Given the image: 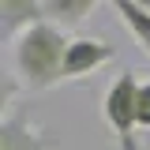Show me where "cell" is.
Segmentation results:
<instances>
[{"label": "cell", "instance_id": "6da1fadb", "mask_svg": "<svg viewBox=\"0 0 150 150\" xmlns=\"http://www.w3.org/2000/svg\"><path fill=\"white\" fill-rule=\"evenodd\" d=\"M64 53H68V38L53 23H38L30 30L11 41V56H15V75L19 86L26 94L53 90L56 83H64Z\"/></svg>", "mask_w": 150, "mask_h": 150}, {"label": "cell", "instance_id": "7a4b0ae2", "mask_svg": "<svg viewBox=\"0 0 150 150\" xmlns=\"http://www.w3.org/2000/svg\"><path fill=\"white\" fill-rule=\"evenodd\" d=\"M139 86H143V79L131 68H120V75L109 83L105 101H101V116H105L109 131L120 139V150H139V143H135V131H139Z\"/></svg>", "mask_w": 150, "mask_h": 150}, {"label": "cell", "instance_id": "3957f363", "mask_svg": "<svg viewBox=\"0 0 150 150\" xmlns=\"http://www.w3.org/2000/svg\"><path fill=\"white\" fill-rule=\"evenodd\" d=\"M112 56H116V49H112L105 38H71L68 41V53H64V83L68 79H86V75H94L98 68L112 64Z\"/></svg>", "mask_w": 150, "mask_h": 150}, {"label": "cell", "instance_id": "277c9868", "mask_svg": "<svg viewBox=\"0 0 150 150\" xmlns=\"http://www.w3.org/2000/svg\"><path fill=\"white\" fill-rule=\"evenodd\" d=\"M0 150H56V146L49 143L45 128L30 120V112L8 109L0 120Z\"/></svg>", "mask_w": 150, "mask_h": 150}, {"label": "cell", "instance_id": "5b68a950", "mask_svg": "<svg viewBox=\"0 0 150 150\" xmlns=\"http://www.w3.org/2000/svg\"><path fill=\"white\" fill-rule=\"evenodd\" d=\"M45 19L41 0H0V30L15 41L23 30H30Z\"/></svg>", "mask_w": 150, "mask_h": 150}, {"label": "cell", "instance_id": "8992f818", "mask_svg": "<svg viewBox=\"0 0 150 150\" xmlns=\"http://www.w3.org/2000/svg\"><path fill=\"white\" fill-rule=\"evenodd\" d=\"M94 0H41V11H45V23H53V26H79L83 19L90 15Z\"/></svg>", "mask_w": 150, "mask_h": 150}, {"label": "cell", "instance_id": "52a82bcc", "mask_svg": "<svg viewBox=\"0 0 150 150\" xmlns=\"http://www.w3.org/2000/svg\"><path fill=\"white\" fill-rule=\"evenodd\" d=\"M112 11L128 23V30L135 34L139 49L150 56V8H146V4H135V0H116V4H112Z\"/></svg>", "mask_w": 150, "mask_h": 150}, {"label": "cell", "instance_id": "ba28073f", "mask_svg": "<svg viewBox=\"0 0 150 150\" xmlns=\"http://www.w3.org/2000/svg\"><path fill=\"white\" fill-rule=\"evenodd\" d=\"M139 128L150 131V79L139 86Z\"/></svg>", "mask_w": 150, "mask_h": 150}]
</instances>
